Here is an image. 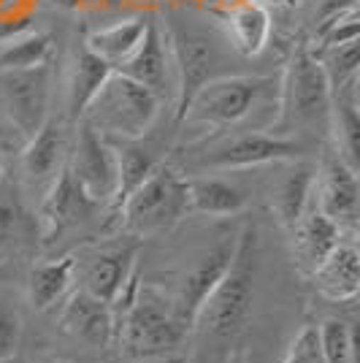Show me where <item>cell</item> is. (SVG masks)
Here are the masks:
<instances>
[{
  "label": "cell",
  "instance_id": "9a60e30c",
  "mask_svg": "<svg viewBox=\"0 0 360 363\" xmlns=\"http://www.w3.org/2000/svg\"><path fill=\"white\" fill-rule=\"evenodd\" d=\"M171 68H174V62H171V52H168V41H165L163 35V28H160V22H150L141 44L135 46L133 52H130V57L122 60L114 71L135 79L138 84L150 87L152 92H157L165 101V95L171 90V84H174L171 82Z\"/></svg>",
  "mask_w": 360,
  "mask_h": 363
},
{
  "label": "cell",
  "instance_id": "d590c367",
  "mask_svg": "<svg viewBox=\"0 0 360 363\" xmlns=\"http://www.w3.org/2000/svg\"><path fill=\"white\" fill-rule=\"evenodd\" d=\"M3 168H6V163H3V155H0V177H3Z\"/></svg>",
  "mask_w": 360,
  "mask_h": 363
},
{
  "label": "cell",
  "instance_id": "d6986e66",
  "mask_svg": "<svg viewBox=\"0 0 360 363\" xmlns=\"http://www.w3.org/2000/svg\"><path fill=\"white\" fill-rule=\"evenodd\" d=\"M315 288L336 303L355 301L360 293V255L352 244H336L315 266Z\"/></svg>",
  "mask_w": 360,
  "mask_h": 363
},
{
  "label": "cell",
  "instance_id": "484cf974",
  "mask_svg": "<svg viewBox=\"0 0 360 363\" xmlns=\"http://www.w3.org/2000/svg\"><path fill=\"white\" fill-rule=\"evenodd\" d=\"M111 144L117 150V196L111 203L114 209H120L125 198L154 171L157 160L152 157V152L141 150L135 141H111Z\"/></svg>",
  "mask_w": 360,
  "mask_h": 363
},
{
  "label": "cell",
  "instance_id": "52a82bcc",
  "mask_svg": "<svg viewBox=\"0 0 360 363\" xmlns=\"http://www.w3.org/2000/svg\"><path fill=\"white\" fill-rule=\"evenodd\" d=\"M187 328L174 309V298H163L157 290L138 288L133 306L120 323L117 342L138 358H154L174 352L181 345Z\"/></svg>",
  "mask_w": 360,
  "mask_h": 363
},
{
  "label": "cell",
  "instance_id": "7c38bea8",
  "mask_svg": "<svg viewBox=\"0 0 360 363\" xmlns=\"http://www.w3.org/2000/svg\"><path fill=\"white\" fill-rule=\"evenodd\" d=\"M101 203H95L74 179L68 166H62L57 179L46 187L44 203H41V233L46 242L60 239L65 230L76 228L87 220Z\"/></svg>",
  "mask_w": 360,
  "mask_h": 363
},
{
  "label": "cell",
  "instance_id": "4fadbf2b",
  "mask_svg": "<svg viewBox=\"0 0 360 363\" xmlns=\"http://www.w3.org/2000/svg\"><path fill=\"white\" fill-rule=\"evenodd\" d=\"M317 190V206L328 214L330 220L342 223H355L360 203V184H358V168L349 166L339 152L328 155L322 160L320 179L315 182Z\"/></svg>",
  "mask_w": 360,
  "mask_h": 363
},
{
  "label": "cell",
  "instance_id": "e575fe53",
  "mask_svg": "<svg viewBox=\"0 0 360 363\" xmlns=\"http://www.w3.org/2000/svg\"><path fill=\"white\" fill-rule=\"evenodd\" d=\"M257 3H266V6H271V3L274 6H296L298 0H257Z\"/></svg>",
  "mask_w": 360,
  "mask_h": 363
},
{
  "label": "cell",
  "instance_id": "d6a6232c",
  "mask_svg": "<svg viewBox=\"0 0 360 363\" xmlns=\"http://www.w3.org/2000/svg\"><path fill=\"white\" fill-rule=\"evenodd\" d=\"M14 223H16V212L9 203H0V242L9 236V230L14 228Z\"/></svg>",
  "mask_w": 360,
  "mask_h": 363
},
{
  "label": "cell",
  "instance_id": "83f0119b",
  "mask_svg": "<svg viewBox=\"0 0 360 363\" xmlns=\"http://www.w3.org/2000/svg\"><path fill=\"white\" fill-rule=\"evenodd\" d=\"M315 55L320 65H322L325 76H328L330 90H339V87H344L347 82L360 76V38L339 46L317 49Z\"/></svg>",
  "mask_w": 360,
  "mask_h": 363
},
{
  "label": "cell",
  "instance_id": "ba28073f",
  "mask_svg": "<svg viewBox=\"0 0 360 363\" xmlns=\"http://www.w3.org/2000/svg\"><path fill=\"white\" fill-rule=\"evenodd\" d=\"M49 98H52V65L0 71V106L9 122L28 138L41 130L49 120Z\"/></svg>",
  "mask_w": 360,
  "mask_h": 363
},
{
  "label": "cell",
  "instance_id": "7a4b0ae2",
  "mask_svg": "<svg viewBox=\"0 0 360 363\" xmlns=\"http://www.w3.org/2000/svg\"><path fill=\"white\" fill-rule=\"evenodd\" d=\"M255 272H257V230L255 225H244L236 242V255L201 303L193 328H201L206 339L214 342H233L252 318L255 309Z\"/></svg>",
  "mask_w": 360,
  "mask_h": 363
},
{
  "label": "cell",
  "instance_id": "ffe728a7",
  "mask_svg": "<svg viewBox=\"0 0 360 363\" xmlns=\"http://www.w3.org/2000/svg\"><path fill=\"white\" fill-rule=\"evenodd\" d=\"M187 179V206L190 212L209 217H233L244 212L247 196L236 184L220 177H184Z\"/></svg>",
  "mask_w": 360,
  "mask_h": 363
},
{
  "label": "cell",
  "instance_id": "3957f363",
  "mask_svg": "<svg viewBox=\"0 0 360 363\" xmlns=\"http://www.w3.org/2000/svg\"><path fill=\"white\" fill-rule=\"evenodd\" d=\"M163 98L135 79L111 71L103 87L95 92L81 122H87L95 133L108 141H138L152 130L160 117Z\"/></svg>",
  "mask_w": 360,
  "mask_h": 363
},
{
  "label": "cell",
  "instance_id": "f546056e",
  "mask_svg": "<svg viewBox=\"0 0 360 363\" xmlns=\"http://www.w3.org/2000/svg\"><path fill=\"white\" fill-rule=\"evenodd\" d=\"M279 363H325L322 361V347H320L317 325H303L293 336V342L287 345L285 358Z\"/></svg>",
  "mask_w": 360,
  "mask_h": 363
},
{
  "label": "cell",
  "instance_id": "8fae6325",
  "mask_svg": "<svg viewBox=\"0 0 360 363\" xmlns=\"http://www.w3.org/2000/svg\"><path fill=\"white\" fill-rule=\"evenodd\" d=\"M236 242H239V236H223L190 272L181 277L179 293L174 296V309H176L181 325H184L187 331H190L193 323H196V315H198V309H201V303L209 298V293L217 288V282H220V279L225 277L227 269H230L233 255H236Z\"/></svg>",
  "mask_w": 360,
  "mask_h": 363
},
{
  "label": "cell",
  "instance_id": "4316f807",
  "mask_svg": "<svg viewBox=\"0 0 360 363\" xmlns=\"http://www.w3.org/2000/svg\"><path fill=\"white\" fill-rule=\"evenodd\" d=\"M55 57V38L52 33H28L0 44V71H19L46 65Z\"/></svg>",
  "mask_w": 360,
  "mask_h": 363
},
{
  "label": "cell",
  "instance_id": "4dcf8cb0",
  "mask_svg": "<svg viewBox=\"0 0 360 363\" xmlns=\"http://www.w3.org/2000/svg\"><path fill=\"white\" fill-rule=\"evenodd\" d=\"M19 336H22L19 315L11 309H0V363H6L16 352Z\"/></svg>",
  "mask_w": 360,
  "mask_h": 363
},
{
  "label": "cell",
  "instance_id": "7402d4cb",
  "mask_svg": "<svg viewBox=\"0 0 360 363\" xmlns=\"http://www.w3.org/2000/svg\"><path fill=\"white\" fill-rule=\"evenodd\" d=\"M152 19L147 16H130V19H122V22H114L108 28H101V30H92L87 35V49L92 55H98L101 60H106L111 68H117L122 60L130 57L135 46L141 44L144 33L150 28Z\"/></svg>",
  "mask_w": 360,
  "mask_h": 363
},
{
  "label": "cell",
  "instance_id": "ac0fdd59",
  "mask_svg": "<svg viewBox=\"0 0 360 363\" xmlns=\"http://www.w3.org/2000/svg\"><path fill=\"white\" fill-rule=\"evenodd\" d=\"M138 244L128 247H108L101 250L98 255L90 257L87 269H84V293H90L98 301L111 303L120 288L128 282V277L138 269Z\"/></svg>",
  "mask_w": 360,
  "mask_h": 363
},
{
  "label": "cell",
  "instance_id": "277c9868",
  "mask_svg": "<svg viewBox=\"0 0 360 363\" xmlns=\"http://www.w3.org/2000/svg\"><path fill=\"white\" fill-rule=\"evenodd\" d=\"M317 122H325L330 128V82L315 49L300 44L279 79L274 130L282 136L296 128H315Z\"/></svg>",
  "mask_w": 360,
  "mask_h": 363
},
{
  "label": "cell",
  "instance_id": "836d02e7",
  "mask_svg": "<svg viewBox=\"0 0 360 363\" xmlns=\"http://www.w3.org/2000/svg\"><path fill=\"white\" fill-rule=\"evenodd\" d=\"M55 6H60V9H79L81 0H55Z\"/></svg>",
  "mask_w": 360,
  "mask_h": 363
},
{
  "label": "cell",
  "instance_id": "cb8c5ba5",
  "mask_svg": "<svg viewBox=\"0 0 360 363\" xmlns=\"http://www.w3.org/2000/svg\"><path fill=\"white\" fill-rule=\"evenodd\" d=\"M114 68L106 60H101L98 55H92L90 49L84 46L74 60L71 68V79H68V114L76 122L81 120L84 108L95 98V92L103 87V82L108 79Z\"/></svg>",
  "mask_w": 360,
  "mask_h": 363
},
{
  "label": "cell",
  "instance_id": "9c48e42d",
  "mask_svg": "<svg viewBox=\"0 0 360 363\" xmlns=\"http://www.w3.org/2000/svg\"><path fill=\"white\" fill-rule=\"evenodd\" d=\"M303 155V144L296 138L276 133H239L201 155L198 166L214 171H241V168L266 166V163H287Z\"/></svg>",
  "mask_w": 360,
  "mask_h": 363
},
{
  "label": "cell",
  "instance_id": "44dd1931",
  "mask_svg": "<svg viewBox=\"0 0 360 363\" xmlns=\"http://www.w3.org/2000/svg\"><path fill=\"white\" fill-rule=\"evenodd\" d=\"M293 233H296L300 260H306L312 269L328 255L336 244L342 242V225L336 220H330L317 203L306 206V212L300 214V220L296 223Z\"/></svg>",
  "mask_w": 360,
  "mask_h": 363
},
{
  "label": "cell",
  "instance_id": "30bf717a",
  "mask_svg": "<svg viewBox=\"0 0 360 363\" xmlns=\"http://www.w3.org/2000/svg\"><path fill=\"white\" fill-rule=\"evenodd\" d=\"M68 171L74 174L79 187L95 201L108 203L117 196V150L106 136L95 133L87 122L79 120L74 152Z\"/></svg>",
  "mask_w": 360,
  "mask_h": 363
},
{
  "label": "cell",
  "instance_id": "d4e9b609",
  "mask_svg": "<svg viewBox=\"0 0 360 363\" xmlns=\"http://www.w3.org/2000/svg\"><path fill=\"white\" fill-rule=\"evenodd\" d=\"M315 171L309 166H298L287 174L282 184H279V193H276V201H274V212L279 217V223L285 228H296V223L300 220V214L306 212V206L312 203V196H315Z\"/></svg>",
  "mask_w": 360,
  "mask_h": 363
},
{
  "label": "cell",
  "instance_id": "1f68e13d",
  "mask_svg": "<svg viewBox=\"0 0 360 363\" xmlns=\"http://www.w3.org/2000/svg\"><path fill=\"white\" fill-rule=\"evenodd\" d=\"M352 9H358V0H322L315 16L317 30H322L325 25H330V22L339 19V16H344L347 11H352Z\"/></svg>",
  "mask_w": 360,
  "mask_h": 363
},
{
  "label": "cell",
  "instance_id": "6da1fadb",
  "mask_svg": "<svg viewBox=\"0 0 360 363\" xmlns=\"http://www.w3.org/2000/svg\"><path fill=\"white\" fill-rule=\"evenodd\" d=\"M163 35L168 41L174 74H176V120L184 111L187 101L196 95L201 84H206L217 76L239 74L233 71V62L241 60L227 44L220 22H206L193 11H168L160 22Z\"/></svg>",
  "mask_w": 360,
  "mask_h": 363
},
{
  "label": "cell",
  "instance_id": "e0dca14e",
  "mask_svg": "<svg viewBox=\"0 0 360 363\" xmlns=\"http://www.w3.org/2000/svg\"><path fill=\"white\" fill-rule=\"evenodd\" d=\"M65 157V130L60 122L46 120L38 133L25 141V150L19 155L22 174L33 187H49L62 171Z\"/></svg>",
  "mask_w": 360,
  "mask_h": 363
},
{
  "label": "cell",
  "instance_id": "5b68a950",
  "mask_svg": "<svg viewBox=\"0 0 360 363\" xmlns=\"http://www.w3.org/2000/svg\"><path fill=\"white\" fill-rule=\"evenodd\" d=\"M279 90L274 76L255 74H225L201 84L196 95L187 101L179 122L203 125L211 130H225L247 120L271 92Z\"/></svg>",
  "mask_w": 360,
  "mask_h": 363
},
{
  "label": "cell",
  "instance_id": "2e32d148",
  "mask_svg": "<svg viewBox=\"0 0 360 363\" xmlns=\"http://www.w3.org/2000/svg\"><path fill=\"white\" fill-rule=\"evenodd\" d=\"M60 328L90 347H108L117 339L111 306L92 298L84 290H76L65 301L60 312Z\"/></svg>",
  "mask_w": 360,
  "mask_h": 363
},
{
  "label": "cell",
  "instance_id": "8992f818",
  "mask_svg": "<svg viewBox=\"0 0 360 363\" xmlns=\"http://www.w3.org/2000/svg\"><path fill=\"white\" fill-rule=\"evenodd\" d=\"M117 212L122 225L135 236L163 233L190 214L187 206V179L165 163H157L147 179L125 198Z\"/></svg>",
  "mask_w": 360,
  "mask_h": 363
},
{
  "label": "cell",
  "instance_id": "603a6c76",
  "mask_svg": "<svg viewBox=\"0 0 360 363\" xmlns=\"http://www.w3.org/2000/svg\"><path fill=\"white\" fill-rule=\"evenodd\" d=\"M76 274V257L74 255H62L55 260H46L30 269L28 277V298L35 309H49L60 301L62 296L68 293L71 282H74Z\"/></svg>",
  "mask_w": 360,
  "mask_h": 363
},
{
  "label": "cell",
  "instance_id": "f1b7e54d",
  "mask_svg": "<svg viewBox=\"0 0 360 363\" xmlns=\"http://www.w3.org/2000/svg\"><path fill=\"white\" fill-rule=\"evenodd\" d=\"M320 347H322V361L325 363H352L355 358V336L344 320L330 318L320 328Z\"/></svg>",
  "mask_w": 360,
  "mask_h": 363
},
{
  "label": "cell",
  "instance_id": "5bb4252c",
  "mask_svg": "<svg viewBox=\"0 0 360 363\" xmlns=\"http://www.w3.org/2000/svg\"><path fill=\"white\" fill-rule=\"evenodd\" d=\"M220 28L225 33L227 44L233 46V52L241 60H252L269 46L274 19H271V9L266 3L236 0L223 11Z\"/></svg>",
  "mask_w": 360,
  "mask_h": 363
}]
</instances>
